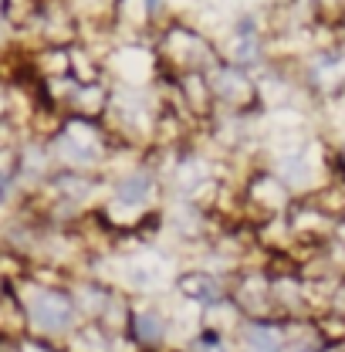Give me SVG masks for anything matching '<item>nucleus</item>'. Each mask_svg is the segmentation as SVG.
<instances>
[{"label": "nucleus", "mask_w": 345, "mask_h": 352, "mask_svg": "<svg viewBox=\"0 0 345 352\" xmlns=\"http://www.w3.org/2000/svg\"><path fill=\"white\" fill-rule=\"evenodd\" d=\"M149 190H153L149 176L146 173H132V176H126V179L115 186V197H119L122 204H142V200L149 197Z\"/></svg>", "instance_id": "obj_4"}, {"label": "nucleus", "mask_w": 345, "mask_h": 352, "mask_svg": "<svg viewBox=\"0 0 345 352\" xmlns=\"http://www.w3.org/2000/svg\"><path fill=\"white\" fill-rule=\"evenodd\" d=\"M247 91H251V85H247V78H244L241 72H216L214 95L223 98L227 105H241V102L247 98Z\"/></svg>", "instance_id": "obj_2"}, {"label": "nucleus", "mask_w": 345, "mask_h": 352, "mask_svg": "<svg viewBox=\"0 0 345 352\" xmlns=\"http://www.w3.org/2000/svg\"><path fill=\"white\" fill-rule=\"evenodd\" d=\"M0 352H21V346L10 342V339H0Z\"/></svg>", "instance_id": "obj_8"}, {"label": "nucleus", "mask_w": 345, "mask_h": 352, "mask_svg": "<svg viewBox=\"0 0 345 352\" xmlns=\"http://www.w3.org/2000/svg\"><path fill=\"white\" fill-rule=\"evenodd\" d=\"M132 336L139 339V342H159L163 336H166V322L159 318V315H153V311H142V315H132Z\"/></svg>", "instance_id": "obj_3"}, {"label": "nucleus", "mask_w": 345, "mask_h": 352, "mask_svg": "<svg viewBox=\"0 0 345 352\" xmlns=\"http://www.w3.org/2000/svg\"><path fill=\"white\" fill-rule=\"evenodd\" d=\"M7 190H10V186H7V176L0 173V204H3V200H7Z\"/></svg>", "instance_id": "obj_9"}, {"label": "nucleus", "mask_w": 345, "mask_h": 352, "mask_svg": "<svg viewBox=\"0 0 345 352\" xmlns=\"http://www.w3.org/2000/svg\"><path fill=\"white\" fill-rule=\"evenodd\" d=\"M193 352H227V349L220 346V339H214V336H207V339H200V342L193 346Z\"/></svg>", "instance_id": "obj_7"}, {"label": "nucleus", "mask_w": 345, "mask_h": 352, "mask_svg": "<svg viewBox=\"0 0 345 352\" xmlns=\"http://www.w3.org/2000/svg\"><path fill=\"white\" fill-rule=\"evenodd\" d=\"M183 292L190 295V298H203V302H214L220 298V285H216L210 274H190V278H183Z\"/></svg>", "instance_id": "obj_5"}, {"label": "nucleus", "mask_w": 345, "mask_h": 352, "mask_svg": "<svg viewBox=\"0 0 345 352\" xmlns=\"http://www.w3.org/2000/svg\"><path fill=\"white\" fill-rule=\"evenodd\" d=\"M71 315H75L71 298L61 295V292H44V295L34 298V305H31L34 325H41V329H47V332H61V329H68V325H71Z\"/></svg>", "instance_id": "obj_1"}, {"label": "nucleus", "mask_w": 345, "mask_h": 352, "mask_svg": "<svg viewBox=\"0 0 345 352\" xmlns=\"http://www.w3.org/2000/svg\"><path fill=\"white\" fill-rule=\"evenodd\" d=\"M247 346L251 352H278L281 342H278V332L271 325H251L247 329Z\"/></svg>", "instance_id": "obj_6"}]
</instances>
